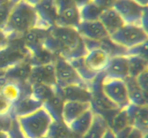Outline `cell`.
I'll return each mask as SVG.
<instances>
[{
    "label": "cell",
    "instance_id": "1",
    "mask_svg": "<svg viewBox=\"0 0 148 138\" xmlns=\"http://www.w3.org/2000/svg\"><path fill=\"white\" fill-rule=\"evenodd\" d=\"M38 25L39 19L35 7L24 0H18L12 8L4 32L9 37L24 34L29 30L38 27Z\"/></svg>",
    "mask_w": 148,
    "mask_h": 138
},
{
    "label": "cell",
    "instance_id": "2",
    "mask_svg": "<svg viewBox=\"0 0 148 138\" xmlns=\"http://www.w3.org/2000/svg\"><path fill=\"white\" fill-rule=\"evenodd\" d=\"M15 119L23 138L45 137L53 121L43 106L32 113Z\"/></svg>",
    "mask_w": 148,
    "mask_h": 138
},
{
    "label": "cell",
    "instance_id": "3",
    "mask_svg": "<svg viewBox=\"0 0 148 138\" xmlns=\"http://www.w3.org/2000/svg\"><path fill=\"white\" fill-rule=\"evenodd\" d=\"M147 32L141 25L124 24L116 32L109 36L112 43L125 50L147 42Z\"/></svg>",
    "mask_w": 148,
    "mask_h": 138
},
{
    "label": "cell",
    "instance_id": "4",
    "mask_svg": "<svg viewBox=\"0 0 148 138\" xmlns=\"http://www.w3.org/2000/svg\"><path fill=\"white\" fill-rule=\"evenodd\" d=\"M101 89L104 96L118 109H124L130 104L128 89L124 80L104 77Z\"/></svg>",
    "mask_w": 148,
    "mask_h": 138
},
{
    "label": "cell",
    "instance_id": "5",
    "mask_svg": "<svg viewBox=\"0 0 148 138\" xmlns=\"http://www.w3.org/2000/svg\"><path fill=\"white\" fill-rule=\"evenodd\" d=\"M53 63L58 87L63 88L72 85L88 86V83L81 78L72 64L64 57H59Z\"/></svg>",
    "mask_w": 148,
    "mask_h": 138
},
{
    "label": "cell",
    "instance_id": "6",
    "mask_svg": "<svg viewBox=\"0 0 148 138\" xmlns=\"http://www.w3.org/2000/svg\"><path fill=\"white\" fill-rule=\"evenodd\" d=\"M113 8L119 14L125 24L141 25L142 19L147 12V7H141L133 0H115Z\"/></svg>",
    "mask_w": 148,
    "mask_h": 138
},
{
    "label": "cell",
    "instance_id": "7",
    "mask_svg": "<svg viewBox=\"0 0 148 138\" xmlns=\"http://www.w3.org/2000/svg\"><path fill=\"white\" fill-rule=\"evenodd\" d=\"M35 9L39 19L38 28L49 30L56 25L59 12L55 0H40Z\"/></svg>",
    "mask_w": 148,
    "mask_h": 138
},
{
    "label": "cell",
    "instance_id": "8",
    "mask_svg": "<svg viewBox=\"0 0 148 138\" xmlns=\"http://www.w3.org/2000/svg\"><path fill=\"white\" fill-rule=\"evenodd\" d=\"M27 81L32 83H43L56 86L54 66L53 62L46 64L32 66Z\"/></svg>",
    "mask_w": 148,
    "mask_h": 138
},
{
    "label": "cell",
    "instance_id": "9",
    "mask_svg": "<svg viewBox=\"0 0 148 138\" xmlns=\"http://www.w3.org/2000/svg\"><path fill=\"white\" fill-rule=\"evenodd\" d=\"M27 58V53L17 46L7 44L0 47V71H4Z\"/></svg>",
    "mask_w": 148,
    "mask_h": 138
},
{
    "label": "cell",
    "instance_id": "10",
    "mask_svg": "<svg viewBox=\"0 0 148 138\" xmlns=\"http://www.w3.org/2000/svg\"><path fill=\"white\" fill-rule=\"evenodd\" d=\"M76 30L84 39L101 42L109 37L100 20L96 21H80Z\"/></svg>",
    "mask_w": 148,
    "mask_h": 138
},
{
    "label": "cell",
    "instance_id": "11",
    "mask_svg": "<svg viewBox=\"0 0 148 138\" xmlns=\"http://www.w3.org/2000/svg\"><path fill=\"white\" fill-rule=\"evenodd\" d=\"M105 78L124 80L129 76L128 57L125 55L111 56L108 66L103 71Z\"/></svg>",
    "mask_w": 148,
    "mask_h": 138
},
{
    "label": "cell",
    "instance_id": "12",
    "mask_svg": "<svg viewBox=\"0 0 148 138\" xmlns=\"http://www.w3.org/2000/svg\"><path fill=\"white\" fill-rule=\"evenodd\" d=\"M56 93L64 101H79L91 102V91L88 86L72 85L63 88L57 86L55 88Z\"/></svg>",
    "mask_w": 148,
    "mask_h": 138
},
{
    "label": "cell",
    "instance_id": "13",
    "mask_svg": "<svg viewBox=\"0 0 148 138\" xmlns=\"http://www.w3.org/2000/svg\"><path fill=\"white\" fill-rule=\"evenodd\" d=\"M111 56L108 52L101 47L88 50L84 56L85 64L94 71L100 73L103 71L108 66Z\"/></svg>",
    "mask_w": 148,
    "mask_h": 138
},
{
    "label": "cell",
    "instance_id": "14",
    "mask_svg": "<svg viewBox=\"0 0 148 138\" xmlns=\"http://www.w3.org/2000/svg\"><path fill=\"white\" fill-rule=\"evenodd\" d=\"M125 109L130 126L142 132H147V106H139L130 103Z\"/></svg>",
    "mask_w": 148,
    "mask_h": 138
},
{
    "label": "cell",
    "instance_id": "15",
    "mask_svg": "<svg viewBox=\"0 0 148 138\" xmlns=\"http://www.w3.org/2000/svg\"><path fill=\"white\" fill-rule=\"evenodd\" d=\"M92 107V103L89 101H64L62 110V121L66 125H69L85 111Z\"/></svg>",
    "mask_w": 148,
    "mask_h": 138
},
{
    "label": "cell",
    "instance_id": "16",
    "mask_svg": "<svg viewBox=\"0 0 148 138\" xmlns=\"http://www.w3.org/2000/svg\"><path fill=\"white\" fill-rule=\"evenodd\" d=\"M42 106L43 103L35 99L30 94L25 97H20L17 101L12 103L10 113H13L16 118L32 113Z\"/></svg>",
    "mask_w": 148,
    "mask_h": 138
},
{
    "label": "cell",
    "instance_id": "17",
    "mask_svg": "<svg viewBox=\"0 0 148 138\" xmlns=\"http://www.w3.org/2000/svg\"><path fill=\"white\" fill-rule=\"evenodd\" d=\"M94 112L92 107L90 108L67 125L75 138H81L88 130L93 119Z\"/></svg>",
    "mask_w": 148,
    "mask_h": 138
},
{
    "label": "cell",
    "instance_id": "18",
    "mask_svg": "<svg viewBox=\"0 0 148 138\" xmlns=\"http://www.w3.org/2000/svg\"><path fill=\"white\" fill-rule=\"evenodd\" d=\"M99 20L109 36L116 32L125 24L119 14L113 7L103 10Z\"/></svg>",
    "mask_w": 148,
    "mask_h": 138
},
{
    "label": "cell",
    "instance_id": "19",
    "mask_svg": "<svg viewBox=\"0 0 148 138\" xmlns=\"http://www.w3.org/2000/svg\"><path fill=\"white\" fill-rule=\"evenodd\" d=\"M124 80L128 89L130 103L139 106H147V93L140 89L136 82L135 78L127 77Z\"/></svg>",
    "mask_w": 148,
    "mask_h": 138
},
{
    "label": "cell",
    "instance_id": "20",
    "mask_svg": "<svg viewBox=\"0 0 148 138\" xmlns=\"http://www.w3.org/2000/svg\"><path fill=\"white\" fill-rule=\"evenodd\" d=\"M25 60L21 62L19 64L4 70V75L8 81L17 83V81L25 80L28 79L31 70L32 65L29 63H25Z\"/></svg>",
    "mask_w": 148,
    "mask_h": 138
},
{
    "label": "cell",
    "instance_id": "21",
    "mask_svg": "<svg viewBox=\"0 0 148 138\" xmlns=\"http://www.w3.org/2000/svg\"><path fill=\"white\" fill-rule=\"evenodd\" d=\"M80 22L79 8L76 5L69 7L59 12L56 25L66 26L76 28Z\"/></svg>",
    "mask_w": 148,
    "mask_h": 138
},
{
    "label": "cell",
    "instance_id": "22",
    "mask_svg": "<svg viewBox=\"0 0 148 138\" xmlns=\"http://www.w3.org/2000/svg\"><path fill=\"white\" fill-rule=\"evenodd\" d=\"M108 128L106 120L100 114L94 112L92 124L81 138H103Z\"/></svg>",
    "mask_w": 148,
    "mask_h": 138
},
{
    "label": "cell",
    "instance_id": "23",
    "mask_svg": "<svg viewBox=\"0 0 148 138\" xmlns=\"http://www.w3.org/2000/svg\"><path fill=\"white\" fill-rule=\"evenodd\" d=\"M55 88L56 86L53 87L43 83H32L30 84V95L35 99L43 103L56 94Z\"/></svg>",
    "mask_w": 148,
    "mask_h": 138
},
{
    "label": "cell",
    "instance_id": "24",
    "mask_svg": "<svg viewBox=\"0 0 148 138\" xmlns=\"http://www.w3.org/2000/svg\"><path fill=\"white\" fill-rule=\"evenodd\" d=\"M72 64L74 68L77 72L78 75L86 83L93 81L96 78L97 76L99 73L91 70L84 61V57H78V58L72 59L68 60Z\"/></svg>",
    "mask_w": 148,
    "mask_h": 138
},
{
    "label": "cell",
    "instance_id": "25",
    "mask_svg": "<svg viewBox=\"0 0 148 138\" xmlns=\"http://www.w3.org/2000/svg\"><path fill=\"white\" fill-rule=\"evenodd\" d=\"M103 9L95 4L92 0L79 8L80 21H96L99 20Z\"/></svg>",
    "mask_w": 148,
    "mask_h": 138
},
{
    "label": "cell",
    "instance_id": "26",
    "mask_svg": "<svg viewBox=\"0 0 148 138\" xmlns=\"http://www.w3.org/2000/svg\"><path fill=\"white\" fill-rule=\"evenodd\" d=\"M107 124L108 128L114 134L130 126V122L125 108L118 109L111 119L107 121Z\"/></svg>",
    "mask_w": 148,
    "mask_h": 138
},
{
    "label": "cell",
    "instance_id": "27",
    "mask_svg": "<svg viewBox=\"0 0 148 138\" xmlns=\"http://www.w3.org/2000/svg\"><path fill=\"white\" fill-rule=\"evenodd\" d=\"M64 101L56 93L54 96L43 103V106L50 114L53 121H62V110Z\"/></svg>",
    "mask_w": 148,
    "mask_h": 138
},
{
    "label": "cell",
    "instance_id": "28",
    "mask_svg": "<svg viewBox=\"0 0 148 138\" xmlns=\"http://www.w3.org/2000/svg\"><path fill=\"white\" fill-rule=\"evenodd\" d=\"M129 63V76L134 78L147 70V59L140 56H127Z\"/></svg>",
    "mask_w": 148,
    "mask_h": 138
},
{
    "label": "cell",
    "instance_id": "29",
    "mask_svg": "<svg viewBox=\"0 0 148 138\" xmlns=\"http://www.w3.org/2000/svg\"><path fill=\"white\" fill-rule=\"evenodd\" d=\"M46 137L48 138H75L69 126L63 121H53Z\"/></svg>",
    "mask_w": 148,
    "mask_h": 138
},
{
    "label": "cell",
    "instance_id": "30",
    "mask_svg": "<svg viewBox=\"0 0 148 138\" xmlns=\"http://www.w3.org/2000/svg\"><path fill=\"white\" fill-rule=\"evenodd\" d=\"M0 93L11 103H14L21 97V89L17 83L8 81L0 89Z\"/></svg>",
    "mask_w": 148,
    "mask_h": 138
},
{
    "label": "cell",
    "instance_id": "31",
    "mask_svg": "<svg viewBox=\"0 0 148 138\" xmlns=\"http://www.w3.org/2000/svg\"><path fill=\"white\" fill-rule=\"evenodd\" d=\"M18 0H11L10 2L0 5V30L4 31L8 22L12 7Z\"/></svg>",
    "mask_w": 148,
    "mask_h": 138
},
{
    "label": "cell",
    "instance_id": "32",
    "mask_svg": "<svg viewBox=\"0 0 148 138\" xmlns=\"http://www.w3.org/2000/svg\"><path fill=\"white\" fill-rule=\"evenodd\" d=\"M126 50H127V53H125V55L127 56L136 55L147 58V42H145V43L135 46V47H132V48L127 49Z\"/></svg>",
    "mask_w": 148,
    "mask_h": 138
},
{
    "label": "cell",
    "instance_id": "33",
    "mask_svg": "<svg viewBox=\"0 0 148 138\" xmlns=\"http://www.w3.org/2000/svg\"><path fill=\"white\" fill-rule=\"evenodd\" d=\"M13 124L12 115L10 113L0 115V132H7Z\"/></svg>",
    "mask_w": 148,
    "mask_h": 138
},
{
    "label": "cell",
    "instance_id": "34",
    "mask_svg": "<svg viewBox=\"0 0 148 138\" xmlns=\"http://www.w3.org/2000/svg\"><path fill=\"white\" fill-rule=\"evenodd\" d=\"M136 82L137 85L140 86L142 90L147 93V70H145L142 73H140L138 76L135 78Z\"/></svg>",
    "mask_w": 148,
    "mask_h": 138
},
{
    "label": "cell",
    "instance_id": "35",
    "mask_svg": "<svg viewBox=\"0 0 148 138\" xmlns=\"http://www.w3.org/2000/svg\"><path fill=\"white\" fill-rule=\"evenodd\" d=\"M12 103L7 100L0 93V115L10 113Z\"/></svg>",
    "mask_w": 148,
    "mask_h": 138
},
{
    "label": "cell",
    "instance_id": "36",
    "mask_svg": "<svg viewBox=\"0 0 148 138\" xmlns=\"http://www.w3.org/2000/svg\"><path fill=\"white\" fill-rule=\"evenodd\" d=\"M95 4L101 7L103 10L113 7V4L115 0H92Z\"/></svg>",
    "mask_w": 148,
    "mask_h": 138
},
{
    "label": "cell",
    "instance_id": "37",
    "mask_svg": "<svg viewBox=\"0 0 148 138\" xmlns=\"http://www.w3.org/2000/svg\"><path fill=\"white\" fill-rule=\"evenodd\" d=\"M145 132H142L141 131L133 127L131 132H130V135H128V137L127 138H143V134Z\"/></svg>",
    "mask_w": 148,
    "mask_h": 138
},
{
    "label": "cell",
    "instance_id": "38",
    "mask_svg": "<svg viewBox=\"0 0 148 138\" xmlns=\"http://www.w3.org/2000/svg\"><path fill=\"white\" fill-rule=\"evenodd\" d=\"M8 37L3 30H0V47L8 44Z\"/></svg>",
    "mask_w": 148,
    "mask_h": 138
},
{
    "label": "cell",
    "instance_id": "39",
    "mask_svg": "<svg viewBox=\"0 0 148 138\" xmlns=\"http://www.w3.org/2000/svg\"><path fill=\"white\" fill-rule=\"evenodd\" d=\"M91 0H73L75 4L78 8H80L81 7L84 6L85 4H86L87 3H88Z\"/></svg>",
    "mask_w": 148,
    "mask_h": 138
},
{
    "label": "cell",
    "instance_id": "40",
    "mask_svg": "<svg viewBox=\"0 0 148 138\" xmlns=\"http://www.w3.org/2000/svg\"><path fill=\"white\" fill-rule=\"evenodd\" d=\"M103 138H116V135L109 128H108L106 130V132L104 134Z\"/></svg>",
    "mask_w": 148,
    "mask_h": 138
},
{
    "label": "cell",
    "instance_id": "41",
    "mask_svg": "<svg viewBox=\"0 0 148 138\" xmlns=\"http://www.w3.org/2000/svg\"><path fill=\"white\" fill-rule=\"evenodd\" d=\"M135 1L137 4L140 5L143 7H147L148 5V0H133Z\"/></svg>",
    "mask_w": 148,
    "mask_h": 138
},
{
    "label": "cell",
    "instance_id": "42",
    "mask_svg": "<svg viewBox=\"0 0 148 138\" xmlns=\"http://www.w3.org/2000/svg\"><path fill=\"white\" fill-rule=\"evenodd\" d=\"M24 1H25V2H27V4L35 7V6L37 5V4H38L39 1H40V0H24Z\"/></svg>",
    "mask_w": 148,
    "mask_h": 138
},
{
    "label": "cell",
    "instance_id": "43",
    "mask_svg": "<svg viewBox=\"0 0 148 138\" xmlns=\"http://www.w3.org/2000/svg\"><path fill=\"white\" fill-rule=\"evenodd\" d=\"M10 1H11V0H0V5L7 4V3L10 2Z\"/></svg>",
    "mask_w": 148,
    "mask_h": 138
},
{
    "label": "cell",
    "instance_id": "44",
    "mask_svg": "<svg viewBox=\"0 0 148 138\" xmlns=\"http://www.w3.org/2000/svg\"><path fill=\"white\" fill-rule=\"evenodd\" d=\"M43 138H48V137H43Z\"/></svg>",
    "mask_w": 148,
    "mask_h": 138
}]
</instances>
